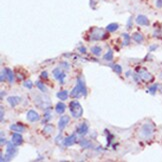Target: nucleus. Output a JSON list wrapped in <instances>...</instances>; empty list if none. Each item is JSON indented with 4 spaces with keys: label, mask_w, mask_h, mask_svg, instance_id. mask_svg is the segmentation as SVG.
Wrapping results in <instances>:
<instances>
[{
    "label": "nucleus",
    "mask_w": 162,
    "mask_h": 162,
    "mask_svg": "<svg viewBox=\"0 0 162 162\" xmlns=\"http://www.w3.org/2000/svg\"><path fill=\"white\" fill-rule=\"evenodd\" d=\"M87 95V89H86L85 82L82 80V78H77V83L76 86L72 89L70 92V96L73 98H79L81 96H86Z\"/></svg>",
    "instance_id": "obj_1"
},
{
    "label": "nucleus",
    "mask_w": 162,
    "mask_h": 162,
    "mask_svg": "<svg viewBox=\"0 0 162 162\" xmlns=\"http://www.w3.org/2000/svg\"><path fill=\"white\" fill-rule=\"evenodd\" d=\"M155 131V127L151 123H145L139 129V137L142 139H149L152 137Z\"/></svg>",
    "instance_id": "obj_2"
},
{
    "label": "nucleus",
    "mask_w": 162,
    "mask_h": 162,
    "mask_svg": "<svg viewBox=\"0 0 162 162\" xmlns=\"http://www.w3.org/2000/svg\"><path fill=\"white\" fill-rule=\"evenodd\" d=\"M69 110L72 117L76 119L80 118L82 114H83V108H82L81 104L78 101H75V100L69 103Z\"/></svg>",
    "instance_id": "obj_3"
},
{
    "label": "nucleus",
    "mask_w": 162,
    "mask_h": 162,
    "mask_svg": "<svg viewBox=\"0 0 162 162\" xmlns=\"http://www.w3.org/2000/svg\"><path fill=\"white\" fill-rule=\"evenodd\" d=\"M16 154H17V145L14 144L12 141L8 142L6 146L5 161H10Z\"/></svg>",
    "instance_id": "obj_4"
},
{
    "label": "nucleus",
    "mask_w": 162,
    "mask_h": 162,
    "mask_svg": "<svg viewBox=\"0 0 162 162\" xmlns=\"http://www.w3.org/2000/svg\"><path fill=\"white\" fill-rule=\"evenodd\" d=\"M91 40H101V39H104L106 37V34H105L104 29L102 28H94V29L91 31L90 34Z\"/></svg>",
    "instance_id": "obj_5"
},
{
    "label": "nucleus",
    "mask_w": 162,
    "mask_h": 162,
    "mask_svg": "<svg viewBox=\"0 0 162 162\" xmlns=\"http://www.w3.org/2000/svg\"><path fill=\"white\" fill-rule=\"evenodd\" d=\"M35 104L37 105L39 108H43V109H46L50 106V100H49L48 97L44 95L41 96H37V98L35 99Z\"/></svg>",
    "instance_id": "obj_6"
},
{
    "label": "nucleus",
    "mask_w": 162,
    "mask_h": 162,
    "mask_svg": "<svg viewBox=\"0 0 162 162\" xmlns=\"http://www.w3.org/2000/svg\"><path fill=\"white\" fill-rule=\"evenodd\" d=\"M138 75H139L140 79L145 82H150L153 80V76L151 73H149L146 69H140L138 70Z\"/></svg>",
    "instance_id": "obj_7"
},
{
    "label": "nucleus",
    "mask_w": 162,
    "mask_h": 162,
    "mask_svg": "<svg viewBox=\"0 0 162 162\" xmlns=\"http://www.w3.org/2000/svg\"><path fill=\"white\" fill-rule=\"evenodd\" d=\"M69 121H70L69 116H67V115L61 116L60 119H59V121H58V129H59L60 131H63L65 128H66V126L68 125Z\"/></svg>",
    "instance_id": "obj_8"
},
{
    "label": "nucleus",
    "mask_w": 162,
    "mask_h": 162,
    "mask_svg": "<svg viewBox=\"0 0 162 162\" xmlns=\"http://www.w3.org/2000/svg\"><path fill=\"white\" fill-rule=\"evenodd\" d=\"M77 141V136H76V133H72L70 136H68V137L65 138L64 140H63V144H64V146L66 147H69L71 146V145L75 144Z\"/></svg>",
    "instance_id": "obj_9"
},
{
    "label": "nucleus",
    "mask_w": 162,
    "mask_h": 162,
    "mask_svg": "<svg viewBox=\"0 0 162 162\" xmlns=\"http://www.w3.org/2000/svg\"><path fill=\"white\" fill-rule=\"evenodd\" d=\"M26 117H27V120L30 122H36L40 119V115L37 113L36 111H34V110H29L26 114Z\"/></svg>",
    "instance_id": "obj_10"
},
{
    "label": "nucleus",
    "mask_w": 162,
    "mask_h": 162,
    "mask_svg": "<svg viewBox=\"0 0 162 162\" xmlns=\"http://www.w3.org/2000/svg\"><path fill=\"white\" fill-rule=\"evenodd\" d=\"M88 129H89V126L87 123H85V122H83V123L79 124L78 126L76 127V133L78 135H85L86 133L88 132Z\"/></svg>",
    "instance_id": "obj_11"
},
{
    "label": "nucleus",
    "mask_w": 162,
    "mask_h": 162,
    "mask_svg": "<svg viewBox=\"0 0 162 162\" xmlns=\"http://www.w3.org/2000/svg\"><path fill=\"white\" fill-rule=\"evenodd\" d=\"M135 21L138 25H141V26H148V25L150 24L148 18H147L145 15H142V14L138 15L137 17H136Z\"/></svg>",
    "instance_id": "obj_12"
},
{
    "label": "nucleus",
    "mask_w": 162,
    "mask_h": 162,
    "mask_svg": "<svg viewBox=\"0 0 162 162\" xmlns=\"http://www.w3.org/2000/svg\"><path fill=\"white\" fill-rule=\"evenodd\" d=\"M11 141H12L15 145L19 146V145L22 144V142H23V137H22V135H21L19 132L13 133L12 136H11Z\"/></svg>",
    "instance_id": "obj_13"
},
{
    "label": "nucleus",
    "mask_w": 162,
    "mask_h": 162,
    "mask_svg": "<svg viewBox=\"0 0 162 162\" xmlns=\"http://www.w3.org/2000/svg\"><path fill=\"white\" fill-rule=\"evenodd\" d=\"M7 102L9 103L11 107H15L21 102V98L19 96H10V97L7 98Z\"/></svg>",
    "instance_id": "obj_14"
},
{
    "label": "nucleus",
    "mask_w": 162,
    "mask_h": 162,
    "mask_svg": "<svg viewBox=\"0 0 162 162\" xmlns=\"http://www.w3.org/2000/svg\"><path fill=\"white\" fill-rule=\"evenodd\" d=\"M65 110H66V105L64 104V102L60 101V102H58L57 104H56L55 111L57 112L58 114H63L65 112Z\"/></svg>",
    "instance_id": "obj_15"
},
{
    "label": "nucleus",
    "mask_w": 162,
    "mask_h": 162,
    "mask_svg": "<svg viewBox=\"0 0 162 162\" xmlns=\"http://www.w3.org/2000/svg\"><path fill=\"white\" fill-rule=\"evenodd\" d=\"M10 130H13L14 132H19V133H23L25 131V127L21 124H12L10 125Z\"/></svg>",
    "instance_id": "obj_16"
},
{
    "label": "nucleus",
    "mask_w": 162,
    "mask_h": 162,
    "mask_svg": "<svg viewBox=\"0 0 162 162\" xmlns=\"http://www.w3.org/2000/svg\"><path fill=\"white\" fill-rule=\"evenodd\" d=\"M70 94H68V91L67 90H61L59 91V92L56 94V96H57V98L59 100H61V101H65V100L68 99V96H69Z\"/></svg>",
    "instance_id": "obj_17"
},
{
    "label": "nucleus",
    "mask_w": 162,
    "mask_h": 162,
    "mask_svg": "<svg viewBox=\"0 0 162 162\" xmlns=\"http://www.w3.org/2000/svg\"><path fill=\"white\" fill-rule=\"evenodd\" d=\"M132 38H133V40L136 42V43H142L143 40H144V37H143V35L141 33H139V32H135V33H133Z\"/></svg>",
    "instance_id": "obj_18"
},
{
    "label": "nucleus",
    "mask_w": 162,
    "mask_h": 162,
    "mask_svg": "<svg viewBox=\"0 0 162 162\" xmlns=\"http://www.w3.org/2000/svg\"><path fill=\"white\" fill-rule=\"evenodd\" d=\"M5 70H6V79L9 81V83H13V81H14L13 71L11 69H9V68H5Z\"/></svg>",
    "instance_id": "obj_19"
},
{
    "label": "nucleus",
    "mask_w": 162,
    "mask_h": 162,
    "mask_svg": "<svg viewBox=\"0 0 162 162\" xmlns=\"http://www.w3.org/2000/svg\"><path fill=\"white\" fill-rule=\"evenodd\" d=\"M79 145L82 147V148H90V147H92V144H91L90 141H88V140L86 139H81L80 141H79Z\"/></svg>",
    "instance_id": "obj_20"
},
{
    "label": "nucleus",
    "mask_w": 162,
    "mask_h": 162,
    "mask_svg": "<svg viewBox=\"0 0 162 162\" xmlns=\"http://www.w3.org/2000/svg\"><path fill=\"white\" fill-rule=\"evenodd\" d=\"M119 28V25L117 23H110L106 26V30L108 32H114Z\"/></svg>",
    "instance_id": "obj_21"
},
{
    "label": "nucleus",
    "mask_w": 162,
    "mask_h": 162,
    "mask_svg": "<svg viewBox=\"0 0 162 162\" xmlns=\"http://www.w3.org/2000/svg\"><path fill=\"white\" fill-rule=\"evenodd\" d=\"M91 52H92L93 55H95V56H100L102 53V48L100 47V46H93V47L91 48Z\"/></svg>",
    "instance_id": "obj_22"
},
{
    "label": "nucleus",
    "mask_w": 162,
    "mask_h": 162,
    "mask_svg": "<svg viewBox=\"0 0 162 162\" xmlns=\"http://www.w3.org/2000/svg\"><path fill=\"white\" fill-rule=\"evenodd\" d=\"M103 59L106 60V61H112L113 60V51H112L111 49H109V50L104 54Z\"/></svg>",
    "instance_id": "obj_23"
},
{
    "label": "nucleus",
    "mask_w": 162,
    "mask_h": 162,
    "mask_svg": "<svg viewBox=\"0 0 162 162\" xmlns=\"http://www.w3.org/2000/svg\"><path fill=\"white\" fill-rule=\"evenodd\" d=\"M51 108L48 107L45 109V114H44V120H43V123H46V122H48L49 120L51 119Z\"/></svg>",
    "instance_id": "obj_24"
},
{
    "label": "nucleus",
    "mask_w": 162,
    "mask_h": 162,
    "mask_svg": "<svg viewBox=\"0 0 162 162\" xmlns=\"http://www.w3.org/2000/svg\"><path fill=\"white\" fill-rule=\"evenodd\" d=\"M36 86H37V88L39 89V90L41 91V92H47V88H46V86L44 85V83L43 82H41V81H36Z\"/></svg>",
    "instance_id": "obj_25"
},
{
    "label": "nucleus",
    "mask_w": 162,
    "mask_h": 162,
    "mask_svg": "<svg viewBox=\"0 0 162 162\" xmlns=\"http://www.w3.org/2000/svg\"><path fill=\"white\" fill-rule=\"evenodd\" d=\"M122 37H123V45L124 46H128L129 44H130L131 37L129 36V34H127V33H123V34H122Z\"/></svg>",
    "instance_id": "obj_26"
},
{
    "label": "nucleus",
    "mask_w": 162,
    "mask_h": 162,
    "mask_svg": "<svg viewBox=\"0 0 162 162\" xmlns=\"http://www.w3.org/2000/svg\"><path fill=\"white\" fill-rule=\"evenodd\" d=\"M157 89H158V84H153V85L149 86V89H148V92L150 93V94L154 95L156 93Z\"/></svg>",
    "instance_id": "obj_27"
},
{
    "label": "nucleus",
    "mask_w": 162,
    "mask_h": 162,
    "mask_svg": "<svg viewBox=\"0 0 162 162\" xmlns=\"http://www.w3.org/2000/svg\"><path fill=\"white\" fill-rule=\"evenodd\" d=\"M53 131H54V127L52 125H50V124H47V125H45V127H44V132L45 133L50 134V133H52Z\"/></svg>",
    "instance_id": "obj_28"
},
{
    "label": "nucleus",
    "mask_w": 162,
    "mask_h": 162,
    "mask_svg": "<svg viewBox=\"0 0 162 162\" xmlns=\"http://www.w3.org/2000/svg\"><path fill=\"white\" fill-rule=\"evenodd\" d=\"M61 72H62V70H61L60 68H55V69L53 70V72H52V74H53V76H54V78L57 79V78H58V76H59V75H60Z\"/></svg>",
    "instance_id": "obj_29"
},
{
    "label": "nucleus",
    "mask_w": 162,
    "mask_h": 162,
    "mask_svg": "<svg viewBox=\"0 0 162 162\" xmlns=\"http://www.w3.org/2000/svg\"><path fill=\"white\" fill-rule=\"evenodd\" d=\"M112 68H113V70L115 72H116L117 74H121L122 73V68L120 65H118V64H115L112 66Z\"/></svg>",
    "instance_id": "obj_30"
},
{
    "label": "nucleus",
    "mask_w": 162,
    "mask_h": 162,
    "mask_svg": "<svg viewBox=\"0 0 162 162\" xmlns=\"http://www.w3.org/2000/svg\"><path fill=\"white\" fill-rule=\"evenodd\" d=\"M65 77H66V74H65V72L64 71H62L60 73V75L58 76V78H57V80H59V82L61 84H63L64 83V79H65Z\"/></svg>",
    "instance_id": "obj_31"
},
{
    "label": "nucleus",
    "mask_w": 162,
    "mask_h": 162,
    "mask_svg": "<svg viewBox=\"0 0 162 162\" xmlns=\"http://www.w3.org/2000/svg\"><path fill=\"white\" fill-rule=\"evenodd\" d=\"M23 85H24V87H26V88H28V89H31L32 87H33V83H32L31 80H26V81H24Z\"/></svg>",
    "instance_id": "obj_32"
},
{
    "label": "nucleus",
    "mask_w": 162,
    "mask_h": 162,
    "mask_svg": "<svg viewBox=\"0 0 162 162\" xmlns=\"http://www.w3.org/2000/svg\"><path fill=\"white\" fill-rule=\"evenodd\" d=\"M60 65H61V67H63V69H65V70H69V68H70V64L68 62H62Z\"/></svg>",
    "instance_id": "obj_33"
},
{
    "label": "nucleus",
    "mask_w": 162,
    "mask_h": 162,
    "mask_svg": "<svg viewBox=\"0 0 162 162\" xmlns=\"http://www.w3.org/2000/svg\"><path fill=\"white\" fill-rule=\"evenodd\" d=\"M4 78H6V70L3 69L1 71V78H0V81L3 82L4 81Z\"/></svg>",
    "instance_id": "obj_34"
},
{
    "label": "nucleus",
    "mask_w": 162,
    "mask_h": 162,
    "mask_svg": "<svg viewBox=\"0 0 162 162\" xmlns=\"http://www.w3.org/2000/svg\"><path fill=\"white\" fill-rule=\"evenodd\" d=\"M156 7L157 8H162V0H156Z\"/></svg>",
    "instance_id": "obj_35"
},
{
    "label": "nucleus",
    "mask_w": 162,
    "mask_h": 162,
    "mask_svg": "<svg viewBox=\"0 0 162 162\" xmlns=\"http://www.w3.org/2000/svg\"><path fill=\"white\" fill-rule=\"evenodd\" d=\"M48 77V73H47V71H43L41 73V78H43V79H46Z\"/></svg>",
    "instance_id": "obj_36"
},
{
    "label": "nucleus",
    "mask_w": 162,
    "mask_h": 162,
    "mask_svg": "<svg viewBox=\"0 0 162 162\" xmlns=\"http://www.w3.org/2000/svg\"><path fill=\"white\" fill-rule=\"evenodd\" d=\"M157 48H158V45H156V44H153V45L150 46V47H149V51H154V50H156Z\"/></svg>",
    "instance_id": "obj_37"
},
{
    "label": "nucleus",
    "mask_w": 162,
    "mask_h": 162,
    "mask_svg": "<svg viewBox=\"0 0 162 162\" xmlns=\"http://www.w3.org/2000/svg\"><path fill=\"white\" fill-rule=\"evenodd\" d=\"M0 112H1V117H0V119H1V121H3V118H4V109H3V106H1Z\"/></svg>",
    "instance_id": "obj_38"
},
{
    "label": "nucleus",
    "mask_w": 162,
    "mask_h": 162,
    "mask_svg": "<svg viewBox=\"0 0 162 162\" xmlns=\"http://www.w3.org/2000/svg\"><path fill=\"white\" fill-rule=\"evenodd\" d=\"M79 51H80L81 53H85L86 52V48L84 47V46H81V47L79 48Z\"/></svg>",
    "instance_id": "obj_39"
},
{
    "label": "nucleus",
    "mask_w": 162,
    "mask_h": 162,
    "mask_svg": "<svg viewBox=\"0 0 162 162\" xmlns=\"http://www.w3.org/2000/svg\"><path fill=\"white\" fill-rule=\"evenodd\" d=\"M131 23H132V21H131V18H129V19H128V22H127V28H128V29L131 27Z\"/></svg>",
    "instance_id": "obj_40"
},
{
    "label": "nucleus",
    "mask_w": 162,
    "mask_h": 162,
    "mask_svg": "<svg viewBox=\"0 0 162 162\" xmlns=\"http://www.w3.org/2000/svg\"><path fill=\"white\" fill-rule=\"evenodd\" d=\"M4 143H6V139H4L3 136H1V145H4Z\"/></svg>",
    "instance_id": "obj_41"
},
{
    "label": "nucleus",
    "mask_w": 162,
    "mask_h": 162,
    "mask_svg": "<svg viewBox=\"0 0 162 162\" xmlns=\"http://www.w3.org/2000/svg\"><path fill=\"white\" fill-rule=\"evenodd\" d=\"M130 73H131V71H127V72H126V76H129Z\"/></svg>",
    "instance_id": "obj_42"
},
{
    "label": "nucleus",
    "mask_w": 162,
    "mask_h": 162,
    "mask_svg": "<svg viewBox=\"0 0 162 162\" xmlns=\"http://www.w3.org/2000/svg\"><path fill=\"white\" fill-rule=\"evenodd\" d=\"M4 93H5V92H4V91H1V98H3V96H4Z\"/></svg>",
    "instance_id": "obj_43"
}]
</instances>
